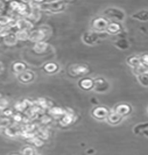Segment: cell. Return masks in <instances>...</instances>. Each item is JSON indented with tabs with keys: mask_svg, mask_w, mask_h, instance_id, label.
Masks as SVG:
<instances>
[{
	"mask_svg": "<svg viewBox=\"0 0 148 155\" xmlns=\"http://www.w3.org/2000/svg\"><path fill=\"white\" fill-rule=\"evenodd\" d=\"M34 103H35V105H38L42 111H47V110H49L50 107H53V106H54L51 101H48L47 98H43V97L38 98Z\"/></svg>",
	"mask_w": 148,
	"mask_h": 155,
	"instance_id": "cell-14",
	"label": "cell"
},
{
	"mask_svg": "<svg viewBox=\"0 0 148 155\" xmlns=\"http://www.w3.org/2000/svg\"><path fill=\"white\" fill-rule=\"evenodd\" d=\"M14 114V110L12 107H7L2 111V117H6V118H12V116Z\"/></svg>",
	"mask_w": 148,
	"mask_h": 155,
	"instance_id": "cell-41",
	"label": "cell"
},
{
	"mask_svg": "<svg viewBox=\"0 0 148 155\" xmlns=\"http://www.w3.org/2000/svg\"><path fill=\"white\" fill-rule=\"evenodd\" d=\"M33 23L29 21V20H27V19H24V18H20V19H18L16 20V23H15V28L16 31H27V33H29L31 31V28H33Z\"/></svg>",
	"mask_w": 148,
	"mask_h": 155,
	"instance_id": "cell-8",
	"label": "cell"
},
{
	"mask_svg": "<svg viewBox=\"0 0 148 155\" xmlns=\"http://www.w3.org/2000/svg\"><path fill=\"white\" fill-rule=\"evenodd\" d=\"M20 130H21V125L12 124L11 126H8L7 128H5L4 132L9 138H16L20 135Z\"/></svg>",
	"mask_w": 148,
	"mask_h": 155,
	"instance_id": "cell-10",
	"label": "cell"
},
{
	"mask_svg": "<svg viewBox=\"0 0 148 155\" xmlns=\"http://www.w3.org/2000/svg\"><path fill=\"white\" fill-rule=\"evenodd\" d=\"M49 45H48L46 41L43 42H38V43H34L33 47V51L36 53V54H46L48 50H49Z\"/></svg>",
	"mask_w": 148,
	"mask_h": 155,
	"instance_id": "cell-15",
	"label": "cell"
},
{
	"mask_svg": "<svg viewBox=\"0 0 148 155\" xmlns=\"http://www.w3.org/2000/svg\"><path fill=\"white\" fill-rule=\"evenodd\" d=\"M114 112H117L119 116H121L123 118L126 116H128L131 112H132V107H131V105H128V104H119L116 106V109L113 110Z\"/></svg>",
	"mask_w": 148,
	"mask_h": 155,
	"instance_id": "cell-13",
	"label": "cell"
},
{
	"mask_svg": "<svg viewBox=\"0 0 148 155\" xmlns=\"http://www.w3.org/2000/svg\"><path fill=\"white\" fill-rule=\"evenodd\" d=\"M65 1H50L47 2V12L50 13H60L65 9Z\"/></svg>",
	"mask_w": 148,
	"mask_h": 155,
	"instance_id": "cell-5",
	"label": "cell"
},
{
	"mask_svg": "<svg viewBox=\"0 0 148 155\" xmlns=\"http://www.w3.org/2000/svg\"><path fill=\"white\" fill-rule=\"evenodd\" d=\"M94 150H92V149H90V150H87V154H94Z\"/></svg>",
	"mask_w": 148,
	"mask_h": 155,
	"instance_id": "cell-45",
	"label": "cell"
},
{
	"mask_svg": "<svg viewBox=\"0 0 148 155\" xmlns=\"http://www.w3.org/2000/svg\"><path fill=\"white\" fill-rule=\"evenodd\" d=\"M14 110H15L16 112H19V113H25L26 112V106H25L24 101H16L15 104H14Z\"/></svg>",
	"mask_w": 148,
	"mask_h": 155,
	"instance_id": "cell-35",
	"label": "cell"
},
{
	"mask_svg": "<svg viewBox=\"0 0 148 155\" xmlns=\"http://www.w3.org/2000/svg\"><path fill=\"white\" fill-rule=\"evenodd\" d=\"M28 40L34 42V43H38V42H43L46 41V38L43 36V34L39 31V29H34V31H29L28 34Z\"/></svg>",
	"mask_w": 148,
	"mask_h": 155,
	"instance_id": "cell-12",
	"label": "cell"
},
{
	"mask_svg": "<svg viewBox=\"0 0 148 155\" xmlns=\"http://www.w3.org/2000/svg\"><path fill=\"white\" fill-rule=\"evenodd\" d=\"M107 23H109V20H106L104 16H100V18H96L92 20L91 22V27L94 31L97 33H103V31H106L107 28Z\"/></svg>",
	"mask_w": 148,
	"mask_h": 155,
	"instance_id": "cell-4",
	"label": "cell"
},
{
	"mask_svg": "<svg viewBox=\"0 0 148 155\" xmlns=\"http://www.w3.org/2000/svg\"><path fill=\"white\" fill-rule=\"evenodd\" d=\"M11 20H12V18L9 15L1 14V15H0V27H1V28H9Z\"/></svg>",
	"mask_w": 148,
	"mask_h": 155,
	"instance_id": "cell-29",
	"label": "cell"
},
{
	"mask_svg": "<svg viewBox=\"0 0 148 155\" xmlns=\"http://www.w3.org/2000/svg\"><path fill=\"white\" fill-rule=\"evenodd\" d=\"M29 141H31V142L34 145V146H35V147H42V146L44 145V141H43L42 139H40L39 137H36V135H35V137H33Z\"/></svg>",
	"mask_w": 148,
	"mask_h": 155,
	"instance_id": "cell-37",
	"label": "cell"
},
{
	"mask_svg": "<svg viewBox=\"0 0 148 155\" xmlns=\"http://www.w3.org/2000/svg\"><path fill=\"white\" fill-rule=\"evenodd\" d=\"M94 89L97 93H105L109 91L110 89V84L109 82L103 77H98L94 79Z\"/></svg>",
	"mask_w": 148,
	"mask_h": 155,
	"instance_id": "cell-3",
	"label": "cell"
},
{
	"mask_svg": "<svg viewBox=\"0 0 148 155\" xmlns=\"http://www.w3.org/2000/svg\"><path fill=\"white\" fill-rule=\"evenodd\" d=\"M4 8H5V4H4L2 1H0V15H1V13H2Z\"/></svg>",
	"mask_w": 148,
	"mask_h": 155,
	"instance_id": "cell-43",
	"label": "cell"
},
{
	"mask_svg": "<svg viewBox=\"0 0 148 155\" xmlns=\"http://www.w3.org/2000/svg\"><path fill=\"white\" fill-rule=\"evenodd\" d=\"M133 19H136V20H139V21H147V19H148L147 9H142L140 12H138L136 14L133 15Z\"/></svg>",
	"mask_w": 148,
	"mask_h": 155,
	"instance_id": "cell-30",
	"label": "cell"
},
{
	"mask_svg": "<svg viewBox=\"0 0 148 155\" xmlns=\"http://www.w3.org/2000/svg\"><path fill=\"white\" fill-rule=\"evenodd\" d=\"M39 31L43 34V36L46 38V40L49 39V36L51 35V29H50L49 26H41L39 28Z\"/></svg>",
	"mask_w": 148,
	"mask_h": 155,
	"instance_id": "cell-36",
	"label": "cell"
},
{
	"mask_svg": "<svg viewBox=\"0 0 148 155\" xmlns=\"http://www.w3.org/2000/svg\"><path fill=\"white\" fill-rule=\"evenodd\" d=\"M1 40H2L4 45H5V46H8V47H13L18 43V40H16L14 33H9L8 35H6L4 39H1Z\"/></svg>",
	"mask_w": 148,
	"mask_h": 155,
	"instance_id": "cell-22",
	"label": "cell"
},
{
	"mask_svg": "<svg viewBox=\"0 0 148 155\" xmlns=\"http://www.w3.org/2000/svg\"><path fill=\"white\" fill-rule=\"evenodd\" d=\"M9 107V103L6 98H4V97H1L0 98V111H4L5 109H7Z\"/></svg>",
	"mask_w": 148,
	"mask_h": 155,
	"instance_id": "cell-39",
	"label": "cell"
},
{
	"mask_svg": "<svg viewBox=\"0 0 148 155\" xmlns=\"http://www.w3.org/2000/svg\"><path fill=\"white\" fill-rule=\"evenodd\" d=\"M82 40L85 45H89V46H92L94 45L97 41H98V35L94 33V31H86L83 34L82 36Z\"/></svg>",
	"mask_w": 148,
	"mask_h": 155,
	"instance_id": "cell-11",
	"label": "cell"
},
{
	"mask_svg": "<svg viewBox=\"0 0 148 155\" xmlns=\"http://www.w3.org/2000/svg\"><path fill=\"white\" fill-rule=\"evenodd\" d=\"M109 109L105 106H96L92 110V117L99 121H103V120H106V118L109 116Z\"/></svg>",
	"mask_w": 148,
	"mask_h": 155,
	"instance_id": "cell-6",
	"label": "cell"
},
{
	"mask_svg": "<svg viewBox=\"0 0 148 155\" xmlns=\"http://www.w3.org/2000/svg\"><path fill=\"white\" fill-rule=\"evenodd\" d=\"M136 79L140 83L141 85H143L145 87L148 85V76L147 74H141V75H136Z\"/></svg>",
	"mask_w": 148,
	"mask_h": 155,
	"instance_id": "cell-34",
	"label": "cell"
},
{
	"mask_svg": "<svg viewBox=\"0 0 148 155\" xmlns=\"http://www.w3.org/2000/svg\"><path fill=\"white\" fill-rule=\"evenodd\" d=\"M35 155H38V154H35Z\"/></svg>",
	"mask_w": 148,
	"mask_h": 155,
	"instance_id": "cell-48",
	"label": "cell"
},
{
	"mask_svg": "<svg viewBox=\"0 0 148 155\" xmlns=\"http://www.w3.org/2000/svg\"><path fill=\"white\" fill-rule=\"evenodd\" d=\"M39 118H40V125L41 126H48V125L51 124V121H53V118L49 116L48 113H43Z\"/></svg>",
	"mask_w": 148,
	"mask_h": 155,
	"instance_id": "cell-28",
	"label": "cell"
},
{
	"mask_svg": "<svg viewBox=\"0 0 148 155\" xmlns=\"http://www.w3.org/2000/svg\"><path fill=\"white\" fill-rule=\"evenodd\" d=\"M22 118H24V113H19V112H14V114L12 116V120L14 121L15 125L21 124L22 121Z\"/></svg>",
	"mask_w": 148,
	"mask_h": 155,
	"instance_id": "cell-38",
	"label": "cell"
},
{
	"mask_svg": "<svg viewBox=\"0 0 148 155\" xmlns=\"http://www.w3.org/2000/svg\"><path fill=\"white\" fill-rule=\"evenodd\" d=\"M147 131H148V124L147 123H143V124H138L134 128H133V132L138 135H145L147 137Z\"/></svg>",
	"mask_w": 148,
	"mask_h": 155,
	"instance_id": "cell-21",
	"label": "cell"
},
{
	"mask_svg": "<svg viewBox=\"0 0 148 155\" xmlns=\"http://www.w3.org/2000/svg\"><path fill=\"white\" fill-rule=\"evenodd\" d=\"M40 19H41V11L31 8V13H29V15H28V18H27V20H29V21L33 23V22L39 21Z\"/></svg>",
	"mask_w": 148,
	"mask_h": 155,
	"instance_id": "cell-25",
	"label": "cell"
},
{
	"mask_svg": "<svg viewBox=\"0 0 148 155\" xmlns=\"http://www.w3.org/2000/svg\"><path fill=\"white\" fill-rule=\"evenodd\" d=\"M123 29V27H121V25L119 22H116V21H112V22H109L107 23V28H106V31L109 33V34H112V35H114V34H118V33H120Z\"/></svg>",
	"mask_w": 148,
	"mask_h": 155,
	"instance_id": "cell-16",
	"label": "cell"
},
{
	"mask_svg": "<svg viewBox=\"0 0 148 155\" xmlns=\"http://www.w3.org/2000/svg\"><path fill=\"white\" fill-rule=\"evenodd\" d=\"M89 72V68L83 64H74L69 68V74L71 76H84Z\"/></svg>",
	"mask_w": 148,
	"mask_h": 155,
	"instance_id": "cell-7",
	"label": "cell"
},
{
	"mask_svg": "<svg viewBox=\"0 0 148 155\" xmlns=\"http://www.w3.org/2000/svg\"><path fill=\"white\" fill-rule=\"evenodd\" d=\"M28 34L29 33H27V31H16L14 33V35H15V38L18 41H27L28 40Z\"/></svg>",
	"mask_w": 148,
	"mask_h": 155,
	"instance_id": "cell-32",
	"label": "cell"
},
{
	"mask_svg": "<svg viewBox=\"0 0 148 155\" xmlns=\"http://www.w3.org/2000/svg\"><path fill=\"white\" fill-rule=\"evenodd\" d=\"M48 114L50 117H55V118H61L64 114V109L62 107H58V106H53L48 110Z\"/></svg>",
	"mask_w": 148,
	"mask_h": 155,
	"instance_id": "cell-24",
	"label": "cell"
},
{
	"mask_svg": "<svg viewBox=\"0 0 148 155\" xmlns=\"http://www.w3.org/2000/svg\"><path fill=\"white\" fill-rule=\"evenodd\" d=\"M106 120H107L109 124H111V125H118L121 123L123 117L119 116L117 112H114V111H111V112H109V116L106 118Z\"/></svg>",
	"mask_w": 148,
	"mask_h": 155,
	"instance_id": "cell-17",
	"label": "cell"
},
{
	"mask_svg": "<svg viewBox=\"0 0 148 155\" xmlns=\"http://www.w3.org/2000/svg\"><path fill=\"white\" fill-rule=\"evenodd\" d=\"M34 78H35V74H34V71H31V70H26L24 72H21L20 75H18V79L21 82V83H24V84H28V83H31L34 81Z\"/></svg>",
	"mask_w": 148,
	"mask_h": 155,
	"instance_id": "cell-9",
	"label": "cell"
},
{
	"mask_svg": "<svg viewBox=\"0 0 148 155\" xmlns=\"http://www.w3.org/2000/svg\"><path fill=\"white\" fill-rule=\"evenodd\" d=\"M114 46L119 48V49H121V50H126V49H128L130 48V43H128V41L124 38H119V39L114 42Z\"/></svg>",
	"mask_w": 148,
	"mask_h": 155,
	"instance_id": "cell-27",
	"label": "cell"
},
{
	"mask_svg": "<svg viewBox=\"0 0 148 155\" xmlns=\"http://www.w3.org/2000/svg\"><path fill=\"white\" fill-rule=\"evenodd\" d=\"M104 18L107 20V19H114V20H118V21H123L126 18V14L123 9L117 7H109L104 11Z\"/></svg>",
	"mask_w": 148,
	"mask_h": 155,
	"instance_id": "cell-1",
	"label": "cell"
},
{
	"mask_svg": "<svg viewBox=\"0 0 148 155\" xmlns=\"http://www.w3.org/2000/svg\"><path fill=\"white\" fill-rule=\"evenodd\" d=\"M12 125V121H11V118H6V117H0V130H5L7 128L8 126Z\"/></svg>",
	"mask_w": 148,
	"mask_h": 155,
	"instance_id": "cell-31",
	"label": "cell"
},
{
	"mask_svg": "<svg viewBox=\"0 0 148 155\" xmlns=\"http://www.w3.org/2000/svg\"><path fill=\"white\" fill-rule=\"evenodd\" d=\"M11 155H21V154H19V153H13V154H11Z\"/></svg>",
	"mask_w": 148,
	"mask_h": 155,
	"instance_id": "cell-46",
	"label": "cell"
},
{
	"mask_svg": "<svg viewBox=\"0 0 148 155\" xmlns=\"http://www.w3.org/2000/svg\"><path fill=\"white\" fill-rule=\"evenodd\" d=\"M127 64L132 68V69H135L138 67H140L141 63H140V57L139 56H130L127 60H126Z\"/></svg>",
	"mask_w": 148,
	"mask_h": 155,
	"instance_id": "cell-26",
	"label": "cell"
},
{
	"mask_svg": "<svg viewBox=\"0 0 148 155\" xmlns=\"http://www.w3.org/2000/svg\"><path fill=\"white\" fill-rule=\"evenodd\" d=\"M78 85L81 89L83 90H91L94 87V79L89 77H84L82 78L79 82H78Z\"/></svg>",
	"mask_w": 148,
	"mask_h": 155,
	"instance_id": "cell-18",
	"label": "cell"
},
{
	"mask_svg": "<svg viewBox=\"0 0 148 155\" xmlns=\"http://www.w3.org/2000/svg\"><path fill=\"white\" fill-rule=\"evenodd\" d=\"M1 97H2V96H1V93H0V98H1Z\"/></svg>",
	"mask_w": 148,
	"mask_h": 155,
	"instance_id": "cell-47",
	"label": "cell"
},
{
	"mask_svg": "<svg viewBox=\"0 0 148 155\" xmlns=\"http://www.w3.org/2000/svg\"><path fill=\"white\" fill-rule=\"evenodd\" d=\"M35 154H36V152H35L34 147L31 146V145L25 146L22 148V150H21V155H35Z\"/></svg>",
	"mask_w": 148,
	"mask_h": 155,
	"instance_id": "cell-33",
	"label": "cell"
},
{
	"mask_svg": "<svg viewBox=\"0 0 148 155\" xmlns=\"http://www.w3.org/2000/svg\"><path fill=\"white\" fill-rule=\"evenodd\" d=\"M77 120V114L72 109H64V114L60 118V125L62 127L69 126Z\"/></svg>",
	"mask_w": 148,
	"mask_h": 155,
	"instance_id": "cell-2",
	"label": "cell"
},
{
	"mask_svg": "<svg viewBox=\"0 0 148 155\" xmlns=\"http://www.w3.org/2000/svg\"><path fill=\"white\" fill-rule=\"evenodd\" d=\"M140 63H141V65L147 67V65H148V56H147V54H145L142 57H140Z\"/></svg>",
	"mask_w": 148,
	"mask_h": 155,
	"instance_id": "cell-42",
	"label": "cell"
},
{
	"mask_svg": "<svg viewBox=\"0 0 148 155\" xmlns=\"http://www.w3.org/2000/svg\"><path fill=\"white\" fill-rule=\"evenodd\" d=\"M5 70V67H4V64L2 62H0V74H2V71Z\"/></svg>",
	"mask_w": 148,
	"mask_h": 155,
	"instance_id": "cell-44",
	"label": "cell"
},
{
	"mask_svg": "<svg viewBox=\"0 0 148 155\" xmlns=\"http://www.w3.org/2000/svg\"><path fill=\"white\" fill-rule=\"evenodd\" d=\"M134 74L135 75H141V74H147V67H143V65H140L135 69H133Z\"/></svg>",
	"mask_w": 148,
	"mask_h": 155,
	"instance_id": "cell-40",
	"label": "cell"
},
{
	"mask_svg": "<svg viewBox=\"0 0 148 155\" xmlns=\"http://www.w3.org/2000/svg\"><path fill=\"white\" fill-rule=\"evenodd\" d=\"M43 71L44 72H47V74H55V72H57L58 70H60V67H58V64L55 62H48L46 63L44 65H43Z\"/></svg>",
	"mask_w": 148,
	"mask_h": 155,
	"instance_id": "cell-20",
	"label": "cell"
},
{
	"mask_svg": "<svg viewBox=\"0 0 148 155\" xmlns=\"http://www.w3.org/2000/svg\"><path fill=\"white\" fill-rule=\"evenodd\" d=\"M50 135V132H49V128L47 126H41L40 125L39 128L36 130V137H39L40 139H42L43 141L47 140Z\"/></svg>",
	"mask_w": 148,
	"mask_h": 155,
	"instance_id": "cell-19",
	"label": "cell"
},
{
	"mask_svg": "<svg viewBox=\"0 0 148 155\" xmlns=\"http://www.w3.org/2000/svg\"><path fill=\"white\" fill-rule=\"evenodd\" d=\"M12 70H13V72H14V74L20 75L21 72H24V71L27 70V65H26V63L19 61V62H15L13 65H12Z\"/></svg>",
	"mask_w": 148,
	"mask_h": 155,
	"instance_id": "cell-23",
	"label": "cell"
}]
</instances>
